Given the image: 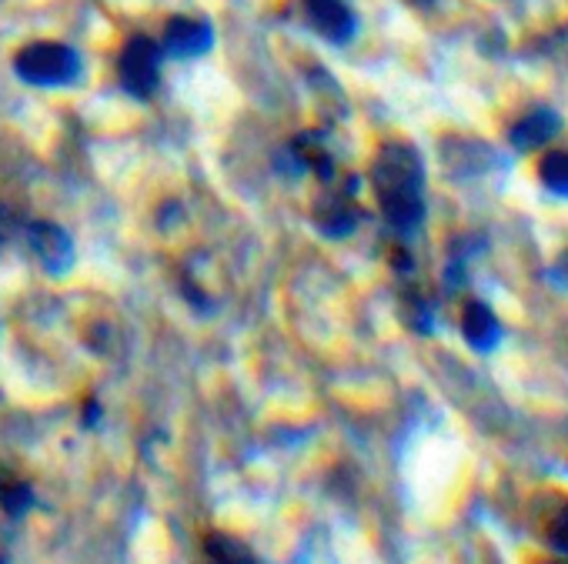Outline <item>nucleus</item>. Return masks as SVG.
I'll return each mask as SVG.
<instances>
[{
    "instance_id": "nucleus-1",
    "label": "nucleus",
    "mask_w": 568,
    "mask_h": 564,
    "mask_svg": "<svg viewBox=\"0 0 568 564\" xmlns=\"http://www.w3.org/2000/svg\"><path fill=\"white\" fill-rule=\"evenodd\" d=\"M378 211L395 234H415L425 224V161L412 144L392 141L372 161Z\"/></svg>"
},
{
    "instance_id": "nucleus-2",
    "label": "nucleus",
    "mask_w": 568,
    "mask_h": 564,
    "mask_svg": "<svg viewBox=\"0 0 568 564\" xmlns=\"http://www.w3.org/2000/svg\"><path fill=\"white\" fill-rule=\"evenodd\" d=\"M14 71L24 84H34V88H68L81 78V58L68 44L38 41L18 54Z\"/></svg>"
},
{
    "instance_id": "nucleus-3",
    "label": "nucleus",
    "mask_w": 568,
    "mask_h": 564,
    "mask_svg": "<svg viewBox=\"0 0 568 564\" xmlns=\"http://www.w3.org/2000/svg\"><path fill=\"white\" fill-rule=\"evenodd\" d=\"M161 58H164L161 44H154L144 34L131 38L121 51V61H118L121 88L138 101L154 98V91L161 88Z\"/></svg>"
},
{
    "instance_id": "nucleus-4",
    "label": "nucleus",
    "mask_w": 568,
    "mask_h": 564,
    "mask_svg": "<svg viewBox=\"0 0 568 564\" xmlns=\"http://www.w3.org/2000/svg\"><path fill=\"white\" fill-rule=\"evenodd\" d=\"M28 240H31L34 257L44 264V270H51V274H68L71 270V264H74V240H71V234L61 224L34 221V224H28Z\"/></svg>"
},
{
    "instance_id": "nucleus-5",
    "label": "nucleus",
    "mask_w": 568,
    "mask_h": 564,
    "mask_svg": "<svg viewBox=\"0 0 568 564\" xmlns=\"http://www.w3.org/2000/svg\"><path fill=\"white\" fill-rule=\"evenodd\" d=\"M305 18L328 44H348L358 31L355 11L345 0H305Z\"/></svg>"
},
{
    "instance_id": "nucleus-6",
    "label": "nucleus",
    "mask_w": 568,
    "mask_h": 564,
    "mask_svg": "<svg viewBox=\"0 0 568 564\" xmlns=\"http://www.w3.org/2000/svg\"><path fill=\"white\" fill-rule=\"evenodd\" d=\"M211 24L201 18H171L161 34V51L171 58H201L211 51Z\"/></svg>"
},
{
    "instance_id": "nucleus-7",
    "label": "nucleus",
    "mask_w": 568,
    "mask_h": 564,
    "mask_svg": "<svg viewBox=\"0 0 568 564\" xmlns=\"http://www.w3.org/2000/svg\"><path fill=\"white\" fill-rule=\"evenodd\" d=\"M558 131H561V117H558L555 107H531L525 117H518L511 124L508 141H511L515 151H525L528 154V151L545 147L551 137H558Z\"/></svg>"
},
{
    "instance_id": "nucleus-8",
    "label": "nucleus",
    "mask_w": 568,
    "mask_h": 564,
    "mask_svg": "<svg viewBox=\"0 0 568 564\" xmlns=\"http://www.w3.org/2000/svg\"><path fill=\"white\" fill-rule=\"evenodd\" d=\"M462 335H465V345L471 351L491 355L498 348V341H501V321L495 318V311L485 301L471 298L462 308Z\"/></svg>"
},
{
    "instance_id": "nucleus-9",
    "label": "nucleus",
    "mask_w": 568,
    "mask_h": 564,
    "mask_svg": "<svg viewBox=\"0 0 568 564\" xmlns=\"http://www.w3.org/2000/svg\"><path fill=\"white\" fill-rule=\"evenodd\" d=\"M362 221V211L355 204V197L342 194V191H332V194H322L315 201V224L325 237H348Z\"/></svg>"
},
{
    "instance_id": "nucleus-10",
    "label": "nucleus",
    "mask_w": 568,
    "mask_h": 564,
    "mask_svg": "<svg viewBox=\"0 0 568 564\" xmlns=\"http://www.w3.org/2000/svg\"><path fill=\"white\" fill-rule=\"evenodd\" d=\"M538 181L548 194L565 197L568 201V147L561 151H548L538 164Z\"/></svg>"
},
{
    "instance_id": "nucleus-11",
    "label": "nucleus",
    "mask_w": 568,
    "mask_h": 564,
    "mask_svg": "<svg viewBox=\"0 0 568 564\" xmlns=\"http://www.w3.org/2000/svg\"><path fill=\"white\" fill-rule=\"evenodd\" d=\"M548 544L568 557V501H561L548 517Z\"/></svg>"
},
{
    "instance_id": "nucleus-12",
    "label": "nucleus",
    "mask_w": 568,
    "mask_h": 564,
    "mask_svg": "<svg viewBox=\"0 0 568 564\" xmlns=\"http://www.w3.org/2000/svg\"><path fill=\"white\" fill-rule=\"evenodd\" d=\"M207 551H211V557H217V561H254V554H251L244 544H237V541H231V537H224V534L211 537Z\"/></svg>"
},
{
    "instance_id": "nucleus-13",
    "label": "nucleus",
    "mask_w": 568,
    "mask_h": 564,
    "mask_svg": "<svg viewBox=\"0 0 568 564\" xmlns=\"http://www.w3.org/2000/svg\"><path fill=\"white\" fill-rule=\"evenodd\" d=\"M21 227V217L11 204H0V240H8Z\"/></svg>"
},
{
    "instance_id": "nucleus-14",
    "label": "nucleus",
    "mask_w": 568,
    "mask_h": 564,
    "mask_svg": "<svg viewBox=\"0 0 568 564\" xmlns=\"http://www.w3.org/2000/svg\"><path fill=\"white\" fill-rule=\"evenodd\" d=\"M551 280L555 285H561V288H568V250L558 257V264L551 267Z\"/></svg>"
}]
</instances>
